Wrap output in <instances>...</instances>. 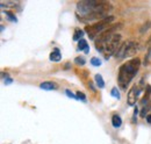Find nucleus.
Instances as JSON below:
<instances>
[{"label": "nucleus", "instance_id": "nucleus-1", "mask_svg": "<svg viewBox=\"0 0 151 144\" xmlns=\"http://www.w3.org/2000/svg\"><path fill=\"white\" fill-rule=\"evenodd\" d=\"M113 6L108 1L101 0H81L77 2V17L79 21L87 23L95 20H104L108 18V13Z\"/></svg>", "mask_w": 151, "mask_h": 144}, {"label": "nucleus", "instance_id": "nucleus-2", "mask_svg": "<svg viewBox=\"0 0 151 144\" xmlns=\"http://www.w3.org/2000/svg\"><path fill=\"white\" fill-rule=\"evenodd\" d=\"M141 65V60L139 58H132L130 60H128L127 63H124L123 65H121L120 70H119V76H117V80L119 84L121 86V89L126 90L127 86L130 84L132 78L135 77L136 72L138 71Z\"/></svg>", "mask_w": 151, "mask_h": 144}, {"label": "nucleus", "instance_id": "nucleus-3", "mask_svg": "<svg viewBox=\"0 0 151 144\" xmlns=\"http://www.w3.org/2000/svg\"><path fill=\"white\" fill-rule=\"evenodd\" d=\"M114 21V17H108V18L104 19L101 21H98L94 24H91V26H87L85 28V32L87 33V35L90 37V40H95V37L100 35L101 33H104L107 28L111 27V23Z\"/></svg>", "mask_w": 151, "mask_h": 144}, {"label": "nucleus", "instance_id": "nucleus-4", "mask_svg": "<svg viewBox=\"0 0 151 144\" xmlns=\"http://www.w3.org/2000/svg\"><path fill=\"white\" fill-rule=\"evenodd\" d=\"M122 27L121 23L119 24H114V26H111L109 28H107L104 33H101L100 35L96 37V40L94 41L95 43V49L100 53H104L105 48H106V44L108 43V41L112 38V36L116 34V32Z\"/></svg>", "mask_w": 151, "mask_h": 144}, {"label": "nucleus", "instance_id": "nucleus-5", "mask_svg": "<svg viewBox=\"0 0 151 144\" xmlns=\"http://www.w3.org/2000/svg\"><path fill=\"white\" fill-rule=\"evenodd\" d=\"M121 43V35L120 34H115L112 36V38L108 41V43L106 44V48L104 50V56L106 59H108L111 56H113L114 54H116L117 49L120 48V44Z\"/></svg>", "mask_w": 151, "mask_h": 144}, {"label": "nucleus", "instance_id": "nucleus-6", "mask_svg": "<svg viewBox=\"0 0 151 144\" xmlns=\"http://www.w3.org/2000/svg\"><path fill=\"white\" fill-rule=\"evenodd\" d=\"M139 91H141V87H136V85L132 86L129 90V92H128V105L129 106H135Z\"/></svg>", "mask_w": 151, "mask_h": 144}, {"label": "nucleus", "instance_id": "nucleus-7", "mask_svg": "<svg viewBox=\"0 0 151 144\" xmlns=\"http://www.w3.org/2000/svg\"><path fill=\"white\" fill-rule=\"evenodd\" d=\"M138 51V45L136 42L128 41V45H127V51H126V57H132L135 56Z\"/></svg>", "mask_w": 151, "mask_h": 144}, {"label": "nucleus", "instance_id": "nucleus-8", "mask_svg": "<svg viewBox=\"0 0 151 144\" xmlns=\"http://www.w3.org/2000/svg\"><path fill=\"white\" fill-rule=\"evenodd\" d=\"M40 87L42 90H47V91H52V90H57L58 89V85L54 81H43Z\"/></svg>", "mask_w": 151, "mask_h": 144}, {"label": "nucleus", "instance_id": "nucleus-9", "mask_svg": "<svg viewBox=\"0 0 151 144\" xmlns=\"http://www.w3.org/2000/svg\"><path fill=\"white\" fill-rule=\"evenodd\" d=\"M62 59V55H60V51L58 49H55L51 54H50V60L52 62H59Z\"/></svg>", "mask_w": 151, "mask_h": 144}, {"label": "nucleus", "instance_id": "nucleus-10", "mask_svg": "<svg viewBox=\"0 0 151 144\" xmlns=\"http://www.w3.org/2000/svg\"><path fill=\"white\" fill-rule=\"evenodd\" d=\"M78 49H79V50H84L86 54H88V44H87V42H86L84 38H81V40L79 41V43H78Z\"/></svg>", "mask_w": 151, "mask_h": 144}, {"label": "nucleus", "instance_id": "nucleus-11", "mask_svg": "<svg viewBox=\"0 0 151 144\" xmlns=\"http://www.w3.org/2000/svg\"><path fill=\"white\" fill-rule=\"evenodd\" d=\"M112 125H113L114 128H120L121 125H122V120H121V117L119 116V115H113V117H112Z\"/></svg>", "mask_w": 151, "mask_h": 144}, {"label": "nucleus", "instance_id": "nucleus-12", "mask_svg": "<svg viewBox=\"0 0 151 144\" xmlns=\"http://www.w3.org/2000/svg\"><path fill=\"white\" fill-rule=\"evenodd\" d=\"M94 79H95V83H96V86H98V87H100V89H104V87H105V81H104L101 74H95Z\"/></svg>", "mask_w": 151, "mask_h": 144}, {"label": "nucleus", "instance_id": "nucleus-13", "mask_svg": "<svg viewBox=\"0 0 151 144\" xmlns=\"http://www.w3.org/2000/svg\"><path fill=\"white\" fill-rule=\"evenodd\" d=\"M83 35H84V30H81V29H76L75 34H73V40H75V41H80Z\"/></svg>", "mask_w": 151, "mask_h": 144}, {"label": "nucleus", "instance_id": "nucleus-14", "mask_svg": "<svg viewBox=\"0 0 151 144\" xmlns=\"http://www.w3.org/2000/svg\"><path fill=\"white\" fill-rule=\"evenodd\" d=\"M91 64L94 65V66H100L101 65V60L99 58H96V57H93V58H91Z\"/></svg>", "mask_w": 151, "mask_h": 144}, {"label": "nucleus", "instance_id": "nucleus-15", "mask_svg": "<svg viewBox=\"0 0 151 144\" xmlns=\"http://www.w3.org/2000/svg\"><path fill=\"white\" fill-rule=\"evenodd\" d=\"M76 96H77V99H79V100H83V101H86V96H85V94H84L83 92H77V94H76Z\"/></svg>", "mask_w": 151, "mask_h": 144}, {"label": "nucleus", "instance_id": "nucleus-16", "mask_svg": "<svg viewBox=\"0 0 151 144\" xmlns=\"http://www.w3.org/2000/svg\"><path fill=\"white\" fill-rule=\"evenodd\" d=\"M75 63L78 64V65H84V64H85V59H84L83 57H77L75 59Z\"/></svg>", "mask_w": 151, "mask_h": 144}, {"label": "nucleus", "instance_id": "nucleus-17", "mask_svg": "<svg viewBox=\"0 0 151 144\" xmlns=\"http://www.w3.org/2000/svg\"><path fill=\"white\" fill-rule=\"evenodd\" d=\"M112 95H113L114 98L120 99V93H119V91H117L116 87H113V89H112Z\"/></svg>", "mask_w": 151, "mask_h": 144}, {"label": "nucleus", "instance_id": "nucleus-18", "mask_svg": "<svg viewBox=\"0 0 151 144\" xmlns=\"http://www.w3.org/2000/svg\"><path fill=\"white\" fill-rule=\"evenodd\" d=\"M6 15L9 18L11 21H17V18H15V15H14L13 13H11V12H8V11H7V12H6Z\"/></svg>", "mask_w": 151, "mask_h": 144}, {"label": "nucleus", "instance_id": "nucleus-19", "mask_svg": "<svg viewBox=\"0 0 151 144\" xmlns=\"http://www.w3.org/2000/svg\"><path fill=\"white\" fill-rule=\"evenodd\" d=\"M148 58H151V36L148 41Z\"/></svg>", "mask_w": 151, "mask_h": 144}, {"label": "nucleus", "instance_id": "nucleus-20", "mask_svg": "<svg viewBox=\"0 0 151 144\" xmlns=\"http://www.w3.org/2000/svg\"><path fill=\"white\" fill-rule=\"evenodd\" d=\"M65 93H66V95H68V96H70V98H73V99H77V96H76V95L73 94V93H72V92H71V91L66 90V91H65Z\"/></svg>", "mask_w": 151, "mask_h": 144}, {"label": "nucleus", "instance_id": "nucleus-21", "mask_svg": "<svg viewBox=\"0 0 151 144\" xmlns=\"http://www.w3.org/2000/svg\"><path fill=\"white\" fill-rule=\"evenodd\" d=\"M149 26H150V22H148V23H147V26H144V27H143V28H142V29H141V32H142V33H143V32H144V30H148V29H149V28H148V27H149Z\"/></svg>", "mask_w": 151, "mask_h": 144}, {"label": "nucleus", "instance_id": "nucleus-22", "mask_svg": "<svg viewBox=\"0 0 151 144\" xmlns=\"http://www.w3.org/2000/svg\"><path fill=\"white\" fill-rule=\"evenodd\" d=\"M5 83H6L7 85H8V84H11V83H12V79H9V78H7V79L5 80Z\"/></svg>", "mask_w": 151, "mask_h": 144}, {"label": "nucleus", "instance_id": "nucleus-23", "mask_svg": "<svg viewBox=\"0 0 151 144\" xmlns=\"http://www.w3.org/2000/svg\"><path fill=\"white\" fill-rule=\"evenodd\" d=\"M147 121H148V122H149V123L151 125V114H150V115H148V116H147Z\"/></svg>", "mask_w": 151, "mask_h": 144}]
</instances>
